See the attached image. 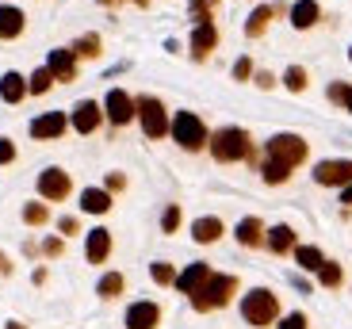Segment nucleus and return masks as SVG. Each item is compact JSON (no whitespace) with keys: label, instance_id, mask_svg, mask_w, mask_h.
Here are the masks:
<instances>
[{"label":"nucleus","instance_id":"obj_24","mask_svg":"<svg viewBox=\"0 0 352 329\" xmlns=\"http://www.w3.org/2000/svg\"><path fill=\"white\" fill-rule=\"evenodd\" d=\"M276 19V8H268V4H261V8L253 12V16H249V23H245V35L249 38H261L264 31H268V23H272Z\"/></svg>","mask_w":352,"mask_h":329},{"label":"nucleus","instance_id":"obj_38","mask_svg":"<svg viewBox=\"0 0 352 329\" xmlns=\"http://www.w3.org/2000/svg\"><path fill=\"white\" fill-rule=\"evenodd\" d=\"M280 329H310V326H307V314H299V310L287 314V318L280 321Z\"/></svg>","mask_w":352,"mask_h":329},{"label":"nucleus","instance_id":"obj_15","mask_svg":"<svg viewBox=\"0 0 352 329\" xmlns=\"http://www.w3.org/2000/svg\"><path fill=\"white\" fill-rule=\"evenodd\" d=\"M85 257L88 264H104L107 257H111V230H104V226H96V230L85 238Z\"/></svg>","mask_w":352,"mask_h":329},{"label":"nucleus","instance_id":"obj_22","mask_svg":"<svg viewBox=\"0 0 352 329\" xmlns=\"http://www.w3.org/2000/svg\"><path fill=\"white\" fill-rule=\"evenodd\" d=\"M192 238L199 241V245H214V241L222 238V218H214V214L195 218V223H192Z\"/></svg>","mask_w":352,"mask_h":329},{"label":"nucleus","instance_id":"obj_26","mask_svg":"<svg viewBox=\"0 0 352 329\" xmlns=\"http://www.w3.org/2000/svg\"><path fill=\"white\" fill-rule=\"evenodd\" d=\"M295 260H299L302 272H318V268L326 264V257H322L318 245H295Z\"/></svg>","mask_w":352,"mask_h":329},{"label":"nucleus","instance_id":"obj_29","mask_svg":"<svg viewBox=\"0 0 352 329\" xmlns=\"http://www.w3.org/2000/svg\"><path fill=\"white\" fill-rule=\"evenodd\" d=\"M50 84H54V73L43 65V69L31 73V80H27V92H31V96H43V92H50Z\"/></svg>","mask_w":352,"mask_h":329},{"label":"nucleus","instance_id":"obj_48","mask_svg":"<svg viewBox=\"0 0 352 329\" xmlns=\"http://www.w3.org/2000/svg\"><path fill=\"white\" fill-rule=\"evenodd\" d=\"M349 62H352V46H349Z\"/></svg>","mask_w":352,"mask_h":329},{"label":"nucleus","instance_id":"obj_11","mask_svg":"<svg viewBox=\"0 0 352 329\" xmlns=\"http://www.w3.org/2000/svg\"><path fill=\"white\" fill-rule=\"evenodd\" d=\"M211 276H214L211 264H207V260H195V264H188L184 272L176 276V287H180V291H184L188 299H192V295H199L203 287H207V280H211Z\"/></svg>","mask_w":352,"mask_h":329},{"label":"nucleus","instance_id":"obj_13","mask_svg":"<svg viewBox=\"0 0 352 329\" xmlns=\"http://www.w3.org/2000/svg\"><path fill=\"white\" fill-rule=\"evenodd\" d=\"M100 119H104V107H100L96 100H80V104L73 107V131L77 134H92L100 126Z\"/></svg>","mask_w":352,"mask_h":329},{"label":"nucleus","instance_id":"obj_34","mask_svg":"<svg viewBox=\"0 0 352 329\" xmlns=\"http://www.w3.org/2000/svg\"><path fill=\"white\" fill-rule=\"evenodd\" d=\"M329 100H333V104H341L344 111L352 115V89H349V84H341V80H337V84H329Z\"/></svg>","mask_w":352,"mask_h":329},{"label":"nucleus","instance_id":"obj_43","mask_svg":"<svg viewBox=\"0 0 352 329\" xmlns=\"http://www.w3.org/2000/svg\"><path fill=\"white\" fill-rule=\"evenodd\" d=\"M256 84H261V89H272L276 77H272V73H256Z\"/></svg>","mask_w":352,"mask_h":329},{"label":"nucleus","instance_id":"obj_28","mask_svg":"<svg viewBox=\"0 0 352 329\" xmlns=\"http://www.w3.org/2000/svg\"><path fill=\"white\" fill-rule=\"evenodd\" d=\"M283 84H287V92H307L310 77L302 65H287V73H283Z\"/></svg>","mask_w":352,"mask_h":329},{"label":"nucleus","instance_id":"obj_1","mask_svg":"<svg viewBox=\"0 0 352 329\" xmlns=\"http://www.w3.org/2000/svg\"><path fill=\"white\" fill-rule=\"evenodd\" d=\"M211 157L219 165H234V161H253V142L241 126H222V131L211 134Z\"/></svg>","mask_w":352,"mask_h":329},{"label":"nucleus","instance_id":"obj_19","mask_svg":"<svg viewBox=\"0 0 352 329\" xmlns=\"http://www.w3.org/2000/svg\"><path fill=\"white\" fill-rule=\"evenodd\" d=\"M264 245H268L276 257H283V253H295V245H299V241H295V230L283 223V226H272V230L264 234Z\"/></svg>","mask_w":352,"mask_h":329},{"label":"nucleus","instance_id":"obj_49","mask_svg":"<svg viewBox=\"0 0 352 329\" xmlns=\"http://www.w3.org/2000/svg\"><path fill=\"white\" fill-rule=\"evenodd\" d=\"M207 4H214V0H207Z\"/></svg>","mask_w":352,"mask_h":329},{"label":"nucleus","instance_id":"obj_44","mask_svg":"<svg viewBox=\"0 0 352 329\" xmlns=\"http://www.w3.org/2000/svg\"><path fill=\"white\" fill-rule=\"evenodd\" d=\"M0 276H12V260L4 253H0Z\"/></svg>","mask_w":352,"mask_h":329},{"label":"nucleus","instance_id":"obj_12","mask_svg":"<svg viewBox=\"0 0 352 329\" xmlns=\"http://www.w3.org/2000/svg\"><path fill=\"white\" fill-rule=\"evenodd\" d=\"M161 326V306L142 299V303L126 306V329H157Z\"/></svg>","mask_w":352,"mask_h":329},{"label":"nucleus","instance_id":"obj_23","mask_svg":"<svg viewBox=\"0 0 352 329\" xmlns=\"http://www.w3.org/2000/svg\"><path fill=\"white\" fill-rule=\"evenodd\" d=\"M23 96H27V77L4 73V77H0V100H4V104H19Z\"/></svg>","mask_w":352,"mask_h":329},{"label":"nucleus","instance_id":"obj_45","mask_svg":"<svg viewBox=\"0 0 352 329\" xmlns=\"http://www.w3.org/2000/svg\"><path fill=\"white\" fill-rule=\"evenodd\" d=\"M341 203H352V184H349V188H341Z\"/></svg>","mask_w":352,"mask_h":329},{"label":"nucleus","instance_id":"obj_30","mask_svg":"<svg viewBox=\"0 0 352 329\" xmlns=\"http://www.w3.org/2000/svg\"><path fill=\"white\" fill-rule=\"evenodd\" d=\"M341 280H344V272H341L337 260H326V264L318 268V284L322 287H341Z\"/></svg>","mask_w":352,"mask_h":329},{"label":"nucleus","instance_id":"obj_8","mask_svg":"<svg viewBox=\"0 0 352 329\" xmlns=\"http://www.w3.org/2000/svg\"><path fill=\"white\" fill-rule=\"evenodd\" d=\"M73 192V180L65 169H43L38 172V196L50 199V203H62V199H69Z\"/></svg>","mask_w":352,"mask_h":329},{"label":"nucleus","instance_id":"obj_9","mask_svg":"<svg viewBox=\"0 0 352 329\" xmlns=\"http://www.w3.org/2000/svg\"><path fill=\"white\" fill-rule=\"evenodd\" d=\"M104 115L111 119V126H126L134 119V96L123 89H111L104 100Z\"/></svg>","mask_w":352,"mask_h":329},{"label":"nucleus","instance_id":"obj_36","mask_svg":"<svg viewBox=\"0 0 352 329\" xmlns=\"http://www.w3.org/2000/svg\"><path fill=\"white\" fill-rule=\"evenodd\" d=\"M192 19H195V27L211 23V4H207V0H192Z\"/></svg>","mask_w":352,"mask_h":329},{"label":"nucleus","instance_id":"obj_41","mask_svg":"<svg viewBox=\"0 0 352 329\" xmlns=\"http://www.w3.org/2000/svg\"><path fill=\"white\" fill-rule=\"evenodd\" d=\"M58 226H62V238H69V234H80V223L73 218V214H65V218H62Z\"/></svg>","mask_w":352,"mask_h":329},{"label":"nucleus","instance_id":"obj_35","mask_svg":"<svg viewBox=\"0 0 352 329\" xmlns=\"http://www.w3.org/2000/svg\"><path fill=\"white\" fill-rule=\"evenodd\" d=\"M176 226H180V207L168 203L165 214H161V230H165V234H176Z\"/></svg>","mask_w":352,"mask_h":329},{"label":"nucleus","instance_id":"obj_25","mask_svg":"<svg viewBox=\"0 0 352 329\" xmlns=\"http://www.w3.org/2000/svg\"><path fill=\"white\" fill-rule=\"evenodd\" d=\"M123 291H126L123 272H107V276H100V284H96V295H100V299H119Z\"/></svg>","mask_w":352,"mask_h":329},{"label":"nucleus","instance_id":"obj_33","mask_svg":"<svg viewBox=\"0 0 352 329\" xmlns=\"http://www.w3.org/2000/svg\"><path fill=\"white\" fill-rule=\"evenodd\" d=\"M23 223H27V226H46V223H50V211H46V203H27V207H23Z\"/></svg>","mask_w":352,"mask_h":329},{"label":"nucleus","instance_id":"obj_14","mask_svg":"<svg viewBox=\"0 0 352 329\" xmlns=\"http://www.w3.org/2000/svg\"><path fill=\"white\" fill-rule=\"evenodd\" d=\"M214 46H219V27H214V23H199L192 31V58H195V62H207Z\"/></svg>","mask_w":352,"mask_h":329},{"label":"nucleus","instance_id":"obj_47","mask_svg":"<svg viewBox=\"0 0 352 329\" xmlns=\"http://www.w3.org/2000/svg\"><path fill=\"white\" fill-rule=\"evenodd\" d=\"M134 4H138V8H150V0H134Z\"/></svg>","mask_w":352,"mask_h":329},{"label":"nucleus","instance_id":"obj_42","mask_svg":"<svg viewBox=\"0 0 352 329\" xmlns=\"http://www.w3.org/2000/svg\"><path fill=\"white\" fill-rule=\"evenodd\" d=\"M123 188H126L123 172H111V177H107V192H123Z\"/></svg>","mask_w":352,"mask_h":329},{"label":"nucleus","instance_id":"obj_37","mask_svg":"<svg viewBox=\"0 0 352 329\" xmlns=\"http://www.w3.org/2000/svg\"><path fill=\"white\" fill-rule=\"evenodd\" d=\"M253 77V62H249V58H238V62H234V80H249Z\"/></svg>","mask_w":352,"mask_h":329},{"label":"nucleus","instance_id":"obj_5","mask_svg":"<svg viewBox=\"0 0 352 329\" xmlns=\"http://www.w3.org/2000/svg\"><path fill=\"white\" fill-rule=\"evenodd\" d=\"M134 119L142 123V134L146 138H165L168 134V111H165V104H161L157 96H138L134 100Z\"/></svg>","mask_w":352,"mask_h":329},{"label":"nucleus","instance_id":"obj_32","mask_svg":"<svg viewBox=\"0 0 352 329\" xmlns=\"http://www.w3.org/2000/svg\"><path fill=\"white\" fill-rule=\"evenodd\" d=\"M150 276H153V284L168 287V284H176V268L168 264V260H153V264H150Z\"/></svg>","mask_w":352,"mask_h":329},{"label":"nucleus","instance_id":"obj_2","mask_svg":"<svg viewBox=\"0 0 352 329\" xmlns=\"http://www.w3.org/2000/svg\"><path fill=\"white\" fill-rule=\"evenodd\" d=\"M168 134H173V142L188 153H199L203 146L211 142V134H207V126H203V119L195 115V111H176L173 123H168Z\"/></svg>","mask_w":352,"mask_h":329},{"label":"nucleus","instance_id":"obj_40","mask_svg":"<svg viewBox=\"0 0 352 329\" xmlns=\"http://www.w3.org/2000/svg\"><path fill=\"white\" fill-rule=\"evenodd\" d=\"M62 249H65V241H62V238H46V245H43L46 257H62Z\"/></svg>","mask_w":352,"mask_h":329},{"label":"nucleus","instance_id":"obj_21","mask_svg":"<svg viewBox=\"0 0 352 329\" xmlns=\"http://www.w3.org/2000/svg\"><path fill=\"white\" fill-rule=\"evenodd\" d=\"M234 234H238V245L256 249V245H264V234H268V230H264L261 218H253V214H249V218H241V223H238V230H234Z\"/></svg>","mask_w":352,"mask_h":329},{"label":"nucleus","instance_id":"obj_20","mask_svg":"<svg viewBox=\"0 0 352 329\" xmlns=\"http://www.w3.org/2000/svg\"><path fill=\"white\" fill-rule=\"evenodd\" d=\"M80 211L85 214H107L111 211V192H107V188H85V192H80Z\"/></svg>","mask_w":352,"mask_h":329},{"label":"nucleus","instance_id":"obj_39","mask_svg":"<svg viewBox=\"0 0 352 329\" xmlns=\"http://www.w3.org/2000/svg\"><path fill=\"white\" fill-rule=\"evenodd\" d=\"M16 161V146H12V138H0V165H12Z\"/></svg>","mask_w":352,"mask_h":329},{"label":"nucleus","instance_id":"obj_3","mask_svg":"<svg viewBox=\"0 0 352 329\" xmlns=\"http://www.w3.org/2000/svg\"><path fill=\"white\" fill-rule=\"evenodd\" d=\"M241 318H245L253 329L272 326V321L280 318V299H276V291H268V287H253V291L241 299Z\"/></svg>","mask_w":352,"mask_h":329},{"label":"nucleus","instance_id":"obj_31","mask_svg":"<svg viewBox=\"0 0 352 329\" xmlns=\"http://www.w3.org/2000/svg\"><path fill=\"white\" fill-rule=\"evenodd\" d=\"M261 177H264V184H283V180L291 177V169H287V165H276V161H268V157H264Z\"/></svg>","mask_w":352,"mask_h":329},{"label":"nucleus","instance_id":"obj_18","mask_svg":"<svg viewBox=\"0 0 352 329\" xmlns=\"http://www.w3.org/2000/svg\"><path fill=\"white\" fill-rule=\"evenodd\" d=\"M318 19H322L318 0H295V4H291V27H295V31H310Z\"/></svg>","mask_w":352,"mask_h":329},{"label":"nucleus","instance_id":"obj_7","mask_svg":"<svg viewBox=\"0 0 352 329\" xmlns=\"http://www.w3.org/2000/svg\"><path fill=\"white\" fill-rule=\"evenodd\" d=\"M314 184L322 188H349L352 184V161L349 157H329L314 165Z\"/></svg>","mask_w":352,"mask_h":329},{"label":"nucleus","instance_id":"obj_6","mask_svg":"<svg viewBox=\"0 0 352 329\" xmlns=\"http://www.w3.org/2000/svg\"><path fill=\"white\" fill-rule=\"evenodd\" d=\"M307 138H299V134H276L272 142H268V161H276V165H287V169H295V165H302L307 161Z\"/></svg>","mask_w":352,"mask_h":329},{"label":"nucleus","instance_id":"obj_27","mask_svg":"<svg viewBox=\"0 0 352 329\" xmlns=\"http://www.w3.org/2000/svg\"><path fill=\"white\" fill-rule=\"evenodd\" d=\"M100 46H104L100 35H80L69 50H73V58H100Z\"/></svg>","mask_w":352,"mask_h":329},{"label":"nucleus","instance_id":"obj_17","mask_svg":"<svg viewBox=\"0 0 352 329\" xmlns=\"http://www.w3.org/2000/svg\"><path fill=\"white\" fill-rule=\"evenodd\" d=\"M23 27H27V16L16 8V4H0V38H4V43L19 38Z\"/></svg>","mask_w":352,"mask_h":329},{"label":"nucleus","instance_id":"obj_16","mask_svg":"<svg viewBox=\"0 0 352 329\" xmlns=\"http://www.w3.org/2000/svg\"><path fill=\"white\" fill-rule=\"evenodd\" d=\"M46 69L54 73V80L69 84V80H77V58H73V50H50V58H46Z\"/></svg>","mask_w":352,"mask_h":329},{"label":"nucleus","instance_id":"obj_46","mask_svg":"<svg viewBox=\"0 0 352 329\" xmlns=\"http://www.w3.org/2000/svg\"><path fill=\"white\" fill-rule=\"evenodd\" d=\"M8 329H27V326H23V321H8Z\"/></svg>","mask_w":352,"mask_h":329},{"label":"nucleus","instance_id":"obj_4","mask_svg":"<svg viewBox=\"0 0 352 329\" xmlns=\"http://www.w3.org/2000/svg\"><path fill=\"white\" fill-rule=\"evenodd\" d=\"M234 295H238V276H230V272H214V276L207 280V287H203L199 295H192V306H195L199 314L222 310V306H226Z\"/></svg>","mask_w":352,"mask_h":329},{"label":"nucleus","instance_id":"obj_10","mask_svg":"<svg viewBox=\"0 0 352 329\" xmlns=\"http://www.w3.org/2000/svg\"><path fill=\"white\" fill-rule=\"evenodd\" d=\"M65 131H69V115H65V111H46V115L31 119V138H38V142L62 138Z\"/></svg>","mask_w":352,"mask_h":329}]
</instances>
